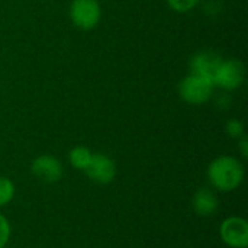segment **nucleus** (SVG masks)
Returning a JSON list of instances; mask_svg holds the SVG:
<instances>
[{"label":"nucleus","instance_id":"10","mask_svg":"<svg viewBox=\"0 0 248 248\" xmlns=\"http://www.w3.org/2000/svg\"><path fill=\"white\" fill-rule=\"evenodd\" d=\"M92 155H93V153L87 147L77 145V147L70 150V153H68V163L71 164V167L84 171V169L89 166V163L92 160Z\"/></svg>","mask_w":248,"mask_h":248},{"label":"nucleus","instance_id":"14","mask_svg":"<svg viewBox=\"0 0 248 248\" xmlns=\"http://www.w3.org/2000/svg\"><path fill=\"white\" fill-rule=\"evenodd\" d=\"M10 234H12V228H10V222L9 219L0 212V248H4L7 246L9 240H10Z\"/></svg>","mask_w":248,"mask_h":248},{"label":"nucleus","instance_id":"6","mask_svg":"<svg viewBox=\"0 0 248 248\" xmlns=\"http://www.w3.org/2000/svg\"><path fill=\"white\" fill-rule=\"evenodd\" d=\"M116 164L115 161L102 153H94L89 166L84 169L86 176L97 185H109L116 177Z\"/></svg>","mask_w":248,"mask_h":248},{"label":"nucleus","instance_id":"7","mask_svg":"<svg viewBox=\"0 0 248 248\" xmlns=\"http://www.w3.org/2000/svg\"><path fill=\"white\" fill-rule=\"evenodd\" d=\"M222 61H224V58L218 52L199 51L190 58V62H189L190 73L196 74V76H201V77H203V78L214 83Z\"/></svg>","mask_w":248,"mask_h":248},{"label":"nucleus","instance_id":"8","mask_svg":"<svg viewBox=\"0 0 248 248\" xmlns=\"http://www.w3.org/2000/svg\"><path fill=\"white\" fill-rule=\"evenodd\" d=\"M31 171L38 180L48 183V185L60 182L64 174L61 161L57 157L49 155V154L38 155L31 164Z\"/></svg>","mask_w":248,"mask_h":248},{"label":"nucleus","instance_id":"15","mask_svg":"<svg viewBox=\"0 0 248 248\" xmlns=\"http://www.w3.org/2000/svg\"><path fill=\"white\" fill-rule=\"evenodd\" d=\"M238 150L243 158L248 157V140L246 135H243L241 138H238Z\"/></svg>","mask_w":248,"mask_h":248},{"label":"nucleus","instance_id":"1","mask_svg":"<svg viewBox=\"0 0 248 248\" xmlns=\"http://www.w3.org/2000/svg\"><path fill=\"white\" fill-rule=\"evenodd\" d=\"M206 176L215 190L230 193L237 190L243 185L246 170L244 164L237 157L219 155L209 163Z\"/></svg>","mask_w":248,"mask_h":248},{"label":"nucleus","instance_id":"12","mask_svg":"<svg viewBox=\"0 0 248 248\" xmlns=\"http://www.w3.org/2000/svg\"><path fill=\"white\" fill-rule=\"evenodd\" d=\"M199 3L201 0H167L169 7L177 13H187L193 10Z\"/></svg>","mask_w":248,"mask_h":248},{"label":"nucleus","instance_id":"13","mask_svg":"<svg viewBox=\"0 0 248 248\" xmlns=\"http://www.w3.org/2000/svg\"><path fill=\"white\" fill-rule=\"evenodd\" d=\"M225 131H227V134H228L231 138L238 140V138H241V137L244 135V124H243L240 119L232 118V119L227 121V124H225Z\"/></svg>","mask_w":248,"mask_h":248},{"label":"nucleus","instance_id":"5","mask_svg":"<svg viewBox=\"0 0 248 248\" xmlns=\"http://www.w3.org/2000/svg\"><path fill=\"white\" fill-rule=\"evenodd\" d=\"M244 80H246L244 64L237 58H230V60L222 61L214 84L230 92V90H235L241 87Z\"/></svg>","mask_w":248,"mask_h":248},{"label":"nucleus","instance_id":"11","mask_svg":"<svg viewBox=\"0 0 248 248\" xmlns=\"http://www.w3.org/2000/svg\"><path fill=\"white\" fill-rule=\"evenodd\" d=\"M15 193H16L15 183L9 177L0 176V208L9 205L13 201Z\"/></svg>","mask_w":248,"mask_h":248},{"label":"nucleus","instance_id":"4","mask_svg":"<svg viewBox=\"0 0 248 248\" xmlns=\"http://www.w3.org/2000/svg\"><path fill=\"white\" fill-rule=\"evenodd\" d=\"M219 238L230 248L248 247V222L243 217H228L219 225Z\"/></svg>","mask_w":248,"mask_h":248},{"label":"nucleus","instance_id":"2","mask_svg":"<svg viewBox=\"0 0 248 248\" xmlns=\"http://www.w3.org/2000/svg\"><path fill=\"white\" fill-rule=\"evenodd\" d=\"M214 83L189 73L179 83V94L189 105H203L214 96Z\"/></svg>","mask_w":248,"mask_h":248},{"label":"nucleus","instance_id":"3","mask_svg":"<svg viewBox=\"0 0 248 248\" xmlns=\"http://www.w3.org/2000/svg\"><path fill=\"white\" fill-rule=\"evenodd\" d=\"M71 23L81 29H94L102 17V7L97 0H73L68 9Z\"/></svg>","mask_w":248,"mask_h":248},{"label":"nucleus","instance_id":"9","mask_svg":"<svg viewBox=\"0 0 248 248\" xmlns=\"http://www.w3.org/2000/svg\"><path fill=\"white\" fill-rule=\"evenodd\" d=\"M192 208L198 217L209 218L214 214H217L219 208V199L212 189L201 187L195 192L192 198Z\"/></svg>","mask_w":248,"mask_h":248}]
</instances>
